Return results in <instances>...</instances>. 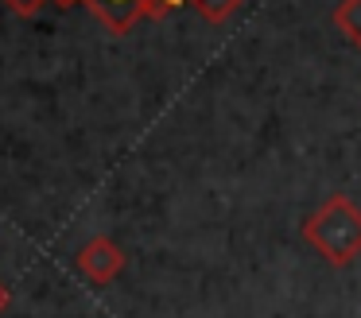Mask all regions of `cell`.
Returning <instances> with one entry per match:
<instances>
[{"label":"cell","instance_id":"5","mask_svg":"<svg viewBox=\"0 0 361 318\" xmlns=\"http://www.w3.org/2000/svg\"><path fill=\"white\" fill-rule=\"evenodd\" d=\"M190 8H195L198 16H202L206 23H226L229 16L241 8V0H187Z\"/></svg>","mask_w":361,"mask_h":318},{"label":"cell","instance_id":"1","mask_svg":"<svg viewBox=\"0 0 361 318\" xmlns=\"http://www.w3.org/2000/svg\"><path fill=\"white\" fill-rule=\"evenodd\" d=\"M303 240L334 268H350L361 256V206L345 194H330L303 217Z\"/></svg>","mask_w":361,"mask_h":318},{"label":"cell","instance_id":"7","mask_svg":"<svg viewBox=\"0 0 361 318\" xmlns=\"http://www.w3.org/2000/svg\"><path fill=\"white\" fill-rule=\"evenodd\" d=\"M8 302H12V295H8V287L0 283V314H4V310H8Z\"/></svg>","mask_w":361,"mask_h":318},{"label":"cell","instance_id":"6","mask_svg":"<svg viewBox=\"0 0 361 318\" xmlns=\"http://www.w3.org/2000/svg\"><path fill=\"white\" fill-rule=\"evenodd\" d=\"M4 4H12L16 12H24V16H35L43 4H59V8H71V4H78V0H4Z\"/></svg>","mask_w":361,"mask_h":318},{"label":"cell","instance_id":"4","mask_svg":"<svg viewBox=\"0 0 361 318\" xmlns=\"http://www.w3.org/2000/svg\"><path fill=\"white\" fill-rule=\"evenodd\" d=\"M334 23L342 27V35L361 51V0H342V4L334 8Z\"/></svg>","mask_w":361,"mask_h":318},{"label":"cell","instance_id":"2","mask_svg":"<svg viewBox=\"0 0 361 318\" xmlns=\"http://www.w3.org/2000/svg\"><path fill=\"white\" fill-rule=\"evenodd\" d=\"M78 4H86L105 31L128 35L140 20L167 16V12H175V8H183L187 0H78Z\"/></svg>","mask_w":361,"mask_h":318},{"label":"cell","instance_id":"3","mask_svg":"<svg viewBox=\"0 0 361 318\" xmlns=\"http://www.w3.org/2000/svg\"><path fill=\"white\" fill-rule=\"evenodd\" d=\"M74 264H78V271H82V279H90L94 287H105V283H113V279L125 271V248L117 245V240H109V237H94V240H86L82 245V252L74 256Z\"/></svg>","mask_w":361,"mask_h":318}]
</instances>
